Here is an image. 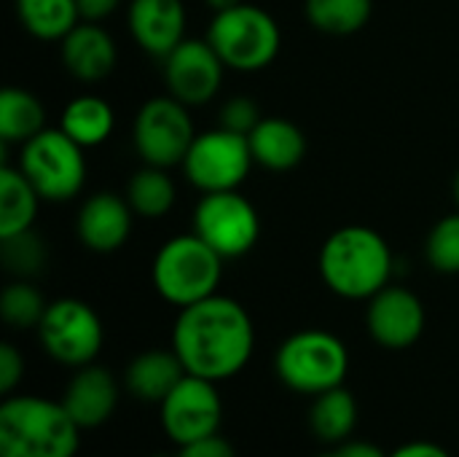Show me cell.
<instances>
[{
	"instance_id": "cell-4",
	"label": "cell",
	"mask_w": 459,
	"mask_h": 457,
	"mask_svg": "<svg viewBox=\"0 0 459 457\" xmlns=\"http://www.w3.org/2000/svg\"><path fill=\"white\" fill-rule=\"evenodd\" d=\"M223 261L226 259L199 234H178L159 248L151 267V280L167 304L183 310L218 294Z\"/></svg>"
},
{
	"instance_id": "cell-34",
	"label": "cell",
	"mask_w": 459,
	"mask_h": 457,
	"mask_svg": "<svg viewBox=\"0 0 459 457\" xmlns=\"http://www.w3.org/2000/svg\"><path fill=\"white\" fill-rule=\"evenodd\" d=\"M75 3H78L81 22H102L121 5V0H75Z\"/></svg>"
},
{
	"instance_id": "cell-9",
	"label": "cell",
	"mask_w": 459,
	"mask_h": 457,
	"mask_svg": "<svg viewBox=\"0 0 459 457\" xmlns=\"http://www.w3.org/2000/svg\"><path fill=\"white\" fill-rule=\"evenodd\" d=\"M253 164L255 162L247 137L218 127L196 132L180 167L191 186H196L202 194H212L239 189Z\"/></svg>"
},
{
	"instance_id": "cell-12",
	"label": "cell",
	"mask_w": 459,
	"mask_h": 457,
	"mask_svg": "<svg viewBox=\"0 0 459 457\" xmlns=\"http://www.w3.org/2000/svg\"><path fill=\"white\" fill-rule=\"evenodd\" d=\"M159 420L164 436L178 447L218 434L223 420L218 382L186 374L175 385V391L159 404Z\"/></svg>"
},
{
	"instance_id": "cell-3",
	"label": "cell",
	"mask_w": 459,
	"mask_h": 457,
	"mask_svg": "<svg viewBox=\"0 0 459 457\" xmlns=\"http://www.w3.org/2000/svg\"><path fill=\"white\" fill-rule=\"evenodd\" d=\"M81 434L62 401L5 396L0 404V457H75Z\"/></svg>"
},
{
	"instance_id": "cell-29",
	"label": "cell",
	"mask_w": 459,
	"mask_h": 457,
	"mask_svg": "<svg viewBox=\"0 0 459 457\" xmlns=\"http://www.w3.org/2000/svg\"><path fill=\"white\" fill-rule=\"evenodd\" d=\"M0 259H3V267L16 280H30L40 275L46 267V245L32 229H27L22 234L0 240Z\"/></svg>"
},
{
	"instance_id": "cell-14",
	"label": "cell",
	"mask_w": 459,
	"mask_h": 457,
	"mask_svg": "<svg viewBox=\"0 0 459 457\" xmlns=\"http://www.w3.org/2000/svg\"><path fill=\"white\" fill-rule=\"evenodd\" d=\"M425 304L403 286H385L368 299L366 329L371 339L385 350H409L425 334Z\"/></svg>"
},
{
	"instance_id": "cell-8",
	"label": "cell",
	"mask_w": 459,
	"mask_h": 457,
	"mask_svg": "<svg viewBox=\"0 0 459 457\" xmlns=\"http://www.w3.org/2000/svg\"><path fill=\"white\" fill-rule=\"evenodd\" d=\"M35 331L48 358L67 369L94 364L105 342L100 315L81 299L48 302L46 315Z\"/></svg>"
},
{
	"instance_id": "cell-15",
	"label": "cell",
	"mask_w": 459,
	"mask_h": 457,
	"mask_svg": "<svg viewBox=\"0 0 459 457\" xmlns=\"http://www.w3.org/2000/svg\"><path fill=\"white\" fill-rule=\"evenodd\" d=\"M118 396L121 393L116 377L108 369L89 364L73 369V377L59 401L65 404V409L70 412V417L81 431H97L113 417L118 407Z\"/></svg>"
},
{
	"instance_id": "cell-26",
	"label": "cell",
	"mask_w": 459,
	"mask_h": 457,
	"mask_svg": "<svg viewBox=\"0 0 459 457\" xmlns=\"http://www.w3.org/2000/svg\"><path fill=\"white\" fill-rule=\"evenodd\" d=\"M175 183L164 167L143 164L126 183V202L140 218H164L175 205Z\"/></svg>"
},
{
	"instance_id": "cell-33",
	"label": "cell",
	"mask_w": 459,
	"mask_h": 457,
	"mask_svg": "<svg viewBox=\"0 0 459 457\" xmlns=\"http://www.w3.org/2000/svg\"><path fill=\"white\" fill-rule=\"evenodd\" d=\"M175 457H237V453H234V447L221 434H212L207 439H199V442L178 447Z\"/></svg>"
},
{
	"instance_id": "cell-11",
	"label": "cell",
	"mask_w": 459,
	"mask_h": 457,
	"mask_svg": "<svg viewBox=\"0 0 459 457\" xmlns=\"http://www.w3.org/2000/svg\"><path fill=\"white\" fill-rule=\"evenodd\" d=\"M194 234H199L223 259H239L255 248L261 237V218L239 189L212 191L202 194L194 207Z\"/></svg>"
},
{
	"instance_id": "cell-7",
	"label": "cell",
	"mask_w": 459,
	"mask_h": 457,
	"mask_svg": "<svg viewBox=\"0 0 459 457\" xmlns=\"http://www.w3.org/2000/svg\"><path fill=\"white\" fill-rule=\"evenodd\" d=\"M19 170L43 202H67L86 183L83 148L62 129H43L22 145Z\"/></svg>"
},
{
	"instance_id": "cell-22",
	"label": "cell",
	"mask_w": 459,
	"mask_h": 457,
	"mask_svg": "<svg viewBox=\"0 0 459 457\" xmlns=\"http://www.w3.org/2000/svg\"><path fill=\"white\" fill-rule=\"evenodd\" d=\"M40 194L19 167H0V240L32 229Z\"/></svg>"
},
{
	"instance_id": "cell-37",
	"label": "cell",
	"mask_w": 459,
	"mask_h": 457,
	"mask_svg": "<svg viewBox=\"0 0 459 457\" xmlns=\"http://www.w3.org/2000/svg\"><path fill=\"white\" fill-rule=\"evenodd\" d=\"M452 191H455V199H457V205H459V170H457V175H455V183H452Z\"/></svg>"
},
{
	"instance_id": "cell-23",
	"label": "cell",
	"mask_w": 459,
	"mask_h": 457,
	"mask_svg": "<svg viewBox=\"0 0 459 457\" xmlns=\"http://www.w3.org/2000/svg\"><path fill=\"white\" fill-rule=\"evenodd\" d=\"M358 426V401L355 396L339 385L312 399L309 407V428L325 444H342L352 439Z\"/></svg>"
},
{
	"instance_id": "cell-13",
	"label": "cell",
	"mask_w": 459,
	"mask_h": 457,
	"mask_svg": "<svg viewBox=\"0 0 459 457\" xmlns=\"http://www.w3.org/2000/svg\"><path fill=\"white\" fill-rule=\"evenodd\" d=\"M164 86L167 94L180 100L183 105H207L223 81V59L210 46V40H194L186 38L180 46H175L164 59Z\"/></svg>"
},
{
	"instance_id": "cell-36",
	"label": "cell",
	"mask_w": 459,
	"mask_h": 457,
	"mask_svg": "<svg viewBox=\"0 0 459 457\" xmlns=\"http://www.w3.org/2000/svg\"><path fill=\"white\" fill-rule=\"evenodd\" d=\"M204 3H207V8L212 13H221V11H229V8H234V5H239L245 0H204Z\"/></svg>"
},
{
	"instance_id": "cell-39",
	"label": "cell",
	"mask_w": 459,
	"mask_h": 457,
	"mask_svg": "<svg viewBox=\"0 0 459 457\" xmlns=\"http://www.w3.org/2000/svg\"><path fill=\"white\" fill-rule=\"evenodd\" d=\"M151 457H175V455H151Z\"/></svg>"
},
{
	"instance_id": "cell-24",
	"label": "cell",
	"mask_w": 459,
	"mask_h": 457,
	"mask_svg": "<svg viewBox=\"0 0 459 457\" xmlns=\"http://www.w3.org/2000/svg\"><path fill=\"white\" fill-rule=\"evenodd\" d=\"M46 129V108L43 102L19 86H8L0 94V140L24 145L35 135Z\"/></svg>"
},
{
	"instance_id": "cell-17",
	"label": "cell",
	"mask_w": 459,
	"mask_h": 457,
	"mask_svg": "<svg viewBox=\"0 0 459 457\" xmlns=\"http://www.w3.org/2000/svg\"><path fill=\"white\" fill-rule=\"evenodd\" d=\"M129 32L145 54L164 59L186 40L183 0H132Z\"/></svg>"
},
{
	"instance_id": "cell-28",
	"label": "cell",
	"mask_w": 459,
	"mask_h": 457,
	"mask_svg": "<svg viewBox=\"0 0 459 457\" xmlns=\"http://www.w3.org/2000/svg\"><path fill=\"white\" fill-rule=\"evenodd\" d=\"M48 302L30 280H13L0 294V315L11 329H38Z\"/></svg>"
},
{
	"instance_id": "cell-25",
	"label": "cell",
	"mask_w": 459,
	"mask_h": 457,
	"mask_svg": "<svg viewBox=\"0 0 459 457\" xmlns=\"http://www.w3.org/2000/svg\"><path fill=\"white\" fill-rule=\"evenodd\" d=\"M16 16L40 40H62L81 22L75 0H16Z\"/></svg>"
},
{
	"instance_id": "cell-1",
	"label": "cell",
	"mask_w": 459,
	"mask_h": 457,
	"mask_svg": "<svg viewBox=\"0 0 459 457\" xmlns=\"http://www.w3.org/2000/svg\"><path fill=\"white\" fill-rule=\"evenodd\" d=\"M255 347L250 312L229 296H207L183 307L172 326V350L188 374L223 382L239 374Z\"/></svg>"
},
{
	"instance_id": "cell-10",
	"label": "cell",
	"mask_w": 459,
	"mask_h": 457,
	"mask_svg": "<svg viewBox=\"0 0 459 457\" xmlns=\"http://www.w3.org/2000/svg\"><path fill=\"white\" fill-rule=\"evenodd\" d=\"M134 151L140 154L143 164L151 167H180L194 137V119L188 105L175 100L172 94L148 100L134 119Z\"/></svg>"
},
{
	"instance_id": "cell-38",
	"label": "cell",
	"mask_w": 459,
	"mask_h": 457,
	"mask_svg": "<svg viewBox=\"0 0 459 457\" xmlns=\"http://www.w3.org/2000/svg\"><path fill=\"white\" fill-rule=\"evenodd\" d=\"M317 457H339V453H336V447H333V450H328V453H320Z\"/></svg>"
},
{
	"instance_id": "cell-30",
	"label": "cell",
	"mask_w": 459,
	"mask_h": 457,
	"mask_svg": "<svg viewBox=\"0 0 459 457\" xmlns=\"http://www.w3.org/2000/svg\"><path fill=\"white\" fill-rule=\"evenodd\" d=\"M425 259L441 275H459V210L444 215L428 232Z\"/></svg>"
},
{
	"instance_id": "cell-31",
	"label": "cell",
	"mask_w": 459,
	"mask_h": 457,
	"mask_svg": "<svg viewBox=\"0 0 459 457\" xmlns=\"http://www.w3.org/2000/svg\"><path fill=\"white\" fill-rule=\"evenodd\" d=\"M261 108L258 102H253L250 97H231L223 108H221V127L231 129L237 135H250L258 121H261Z\"/></svg>"
},
{
	"instance_id": "cell-6",
	"label": "cell",
	"mask_w": 459,
	"mask_h": 457,
	"mask_svg": "<svg viewBox=\"0 0 459 457\" xmlns=\"http://www.w3.org/2000/svg\"><path fill=\"white\" fill-rule=\"evenodd\" d=\"M207 40L223 65L237 73H255L269 67L282 46L280 24L274 16L250 3L212 13Z\"/></svg>"
},
{
	"instance_id": "cell-2",
	"label": "cell",
	"mask_w": 459,
	"mask_h": 457,
	"mask_svg": "<svg viewBox=\"0 0 459 457\" xmlns=\"http://www.w3.org/2000/svg\"><path fill=\"white\" fill-rule=\"evenodd\" d=\"M320 277L342 299L368 302L393 280L395 259L387 240L368 226H342L320 248Z\"/></svg>"
},
{
	"instance_id": "cell-16",
	"label": "cell",
	"mask_w": 459,
	"mask_h": 457,
	"mask_svg": "<svg viewBox=\"0 0 459 457\" xmlns=\"http://www.w3.org/2000/svg\"><path fill=\"white\" fill-rule=\"evenodd\" d=\"M134 210L126 202V197H118L113 191L91 194L75 218V234L78 240L94 250V253H113L121 245H126L132 234Z\"/></svg>"
},
{
	"instance_id": "cell-5",
	"label": "cell",
	"mask_w": 459,
	"mask_h": 457,
	"mask_svg": "<svg viewBox=\"0 0 459 457\" xmlns=\"http://www.w3.org/2000/svg\"><path fill=\"white\" fill-rule=\"evenodd\" d=\"M277 380L301 396H320L344 385L350 372L347 345L323 329H304L290 334L274 353Z\"/></svg>"
},
{
	"instance_id": "cell-19",
	"label": "cell",
	"mask_w": 459,
	"mask_h": 457,
	"mask_svg": "<svg viewBox=\"0 0 459 457\" xmlns=\"http://www.w3.org/2000/svg\"><path fill=\"white\" fill-rule=\"evenodd\" d=\"M253 162L269 172H288L307 156V137L299 124L280 116H264L247 135Z\"/></svg>"
},
{
	"instance_id": "cell-32",
	"label": "cell",
	"mask_w": 459,
	"mask_h": 457,
	"mask_svg": "<svg viewBox=\"0 0 459 457\" xmlns=\"http://www.w3.org/2000/svg\"><path fill=\"white\" fill-rule=\"evenodd\" d=\"M24 377V358L13 345H0V393L3 396H13V391L19 388Z\"/></svg>"
},
{
	"instance_id": "cell-27",
	"label": "cell",
	"mask_w": 459,
	"mask_h": 457,
	"mask_svg": "<svg viewBox=\"0 0 459 457\" xmlns=\"http://www.w3.org/2000/svg\"><path fill=\"white\" fill-rule=\"evenodd\" d=\"M374 11V0H307L304 13L317 32L352 35L360 32Z\"/></svg>"
},
{
	"instance_id": "cell-35",
	"label": "cell",
	"mask_w": 459,
	"mask_h": 457,
	"mask_svg": "<svg viewBox=\"0 0 459 457\" xmlns=\"http://www.w3.org/2000/svg\"><path fill=\"white\" fill-rule=\"evenodd\" d=\"M387 457H452L441 444L436 442H409L398 450H393Z\"/></svg>"
},
{
	"instance_id": "cell-18",
	"label": "cell",
	"mask_w": 459,
	"mask_h": 457,
	"mask_svg": "<svg viewBox=\"0 0 459 457\" xmlns=\"http://www.w3.org/2000/svg\"><path fill=\"white\" fill-rule=\"evenodd\" d=\"M59 46L67 73L83 83H97L108 78L118 62L116 40L105 27H100V22H78L59 40Z\"/></svg>"
},
{
	"instance_id": "cell-21",
	"label": "cell",
	"mask_w": 459,
	"mask_h": 457,
	"mask_svg": "<svg viewBox=\"0 0 459 457\" xmlns=\"http://www.w3.org/2000/svg\"><path fill=\"white\" fill-rule=\"evenodd\" d=\"M113 127H116L113 108L108 100H102L97 94H81V97L70 100L59 119V129L70 140H75L81 148L102 145L113 135Z\"/></svg>"
},
{
	"instance_id": "cell-20",
	"label": "cell",
	"mask_w": 459,
	"mask_h": 457,
	"mask_svg": "<svg viewBox=\"0 0 459 457\" xmlns=\"http://www.w3.org/2000/svg\"><path fill=\"white\" fill-rule=\"evenodd\" d=\"M186 374L188 372L172 347L169 350H145L129 361V366L124 372V388L137 401L159 407Z\"/></svg>"
}]
</instances>
